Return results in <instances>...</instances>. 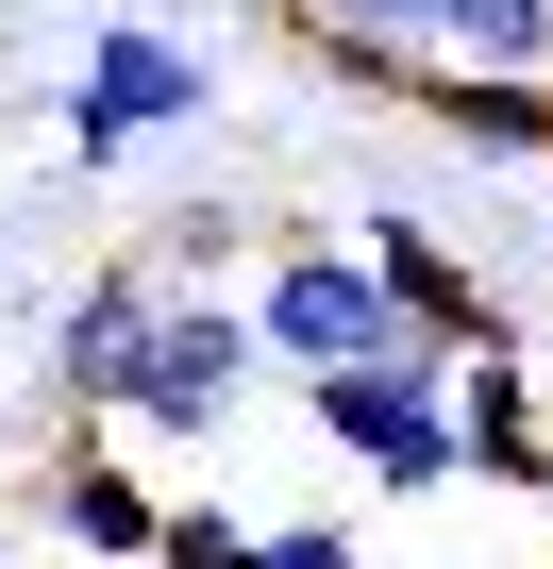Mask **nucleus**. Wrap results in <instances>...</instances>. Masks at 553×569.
Returning a JSON list of instances; mask_svg holds the SVG:
<instances>
[{
    "mask_svg": "<svg viewBox=\"0 0 553 569\" xmlns=\"http://www.w3.org/2000/svg\"><path fill=\"white\" fill-rule=\"evenodd\" d=\"M303 419H319V452H353L386 502H453V486H470V452H453V352H419V336L319 369Z\"/></svg>",
    "mask_w": 553,
    "mask_h": 569,
    "instance_id": "f257e3e1",
    "label": "nucleus"
},
{
    "mask_svg": "<svg viewBox=\"0 0 553 569\" xmlns=\"http://www.w3.org/2000/svg\"><path fill=\"white\" fill-rule=\"evenodd\" d=\"M235 319H251V369H286V386H319V369H353V352L403 336L353 234H268V268L235 284Z\"/></svg>",
    "mask_w": 553,
    "mask_h": 569,
    "instance_id": "f03ea898",
    "label": "nucleus"
},
{
    "mask_svg": "<svg viewBox=\"0 0 553 569\" xmlns=\"http://www.w3.org/2000/svg\"><path fill=\"white\" fill-rule=\"evenodd\" d=\"M251 386H268V369H251V319H235V302H151L135 386H118V436L201 452V436H235V402H251Z\"/></svg>",
    "mask_w": 553,
    "mask_h": 569,
    "instance_id": "7ed1b4c3",
    "label": "nucleus"
},
{
    "mask_svg": "<svg viewBox=\"0 0 553 569\" xmlns=\"http://www.w3.org/2000/svg\"><path fill=\"white\" fill-rule=\"evenodd\" d=\"M218 101V68L185 51V34H151V18H118L101 51H85V84H68V168H118L135 134H185Z\"/></svg>",
    "mask_w": 553,
    "mask_h": 569,
    "instance_id": "20e7f679",
    "label": "nucleus"
},
{
    "mask_svg": "<svg viewBox=\"0 0 553 569\" xmlns=\"http://www.w3.org/2000/svg\"><path fill=\"white\" fill-rule=\"evenodd\" d=\"M353 251H369V284H386V319L419 336V352H453V369H486V352H520V319L486 302V284H470V251L436 234V218H353Z\"/></svg>",
    "mask_w": 553,
    "mask_h": 569,
    "instance_id": "39448f33",
    "label": "nucleus"
},
{
    "mask_svg": "<svg viewBox=\"0 0 553 569\" xmlns=\"http://www.w3.org/2000/svg\"><path fill=\"white\" fill-rule=\"evenodd\" d=\"M151 302H168V284H151L135 251L68 284V319H51V402H68V436H101V419H118V386H135V336H151Z\"/></svg>",
    "mask_w": 553,
    "mask_h": 569,
    "instance_id": "423d86ee",
    "label": "nucleus"
},
{
    "mask_svg": "<svg viewBox=\"0 0 553 569\" xmlns=\"http://www.w3.org/2000/svg\"><path fill=\"white\" fill-rule=\"evenodd\" d=\"M34 519H51L68 552H101V569H151V519H168V502H151V486L101 452V436H68V469L34 486Z\"/></svg>",
    "mask_w": 553,
    "mask_h": 569,
    "instance_id": "0eeeda50",
    "label": "nucleus"
},
{
    "mask_svg": "<svg viewBox=\"0 0 553 569\" xmlns=\"http://www.w3.org/2000/svg\"><path fill=\"white\" fill-rule=\"evenodd\" d=\"M286 18L336 51V84H386V101H419V68H436V0H286Z\"/></svg>",
    "mask_w": 553,
    "mask_h": 569,
    "instance_id": "6e6552de",
    "label": "nucleus"
},
{
    "mask_svg": "<svg viewBox=\"0 0 553 569\" xmlns=\"http://www.w3.org/2000/svg\"><path fill=\"white\" fill-rule=\"evenodd\" d=\"M453 452H470L486 486H553V436H536V386H520V352L453 369Z\"/></svg>",
    "mask_w": 553,
    "mask_h": 569,
    "instance_id": "1a4fd4ad",
    "label": "nucleus"
},
{
    "mask_svg": "<svg viewBox=\"0 0 553 569\" xmlns=\"http://www.w3.org/2000/svg\"><path fill=\"white\" fill-rule=\"evenodd\" d=\"M436 68H470V84H553V0H436Z\"/></svg>",
    "mask_w": 553,
    "mask_h": 569,
    "instance_id": "9d476101",
    "label": "nucleus"
},
{
    "mask_svg": "<svg viewBox=\"0 0 553 569\" xmlns=\"http://www.w3.org/2000/svg\"><path fill=\"white\" fill-rule=\"evenodd\" d=\"M419 118L436 134H470V151H553V84H470V68H419Z\"/></svg>",
    "mask_w": 553,
    "mask_h": 569,
    "instance_id": "9b49d317",
    "label": "nucleus"
},
{
    "mask_svg": "<svg viewBox=\"0 0 553 569\" xmlns=\"http://www.w3.org/2000/svg\"><path fill=\"white\" fill-rule=\"evenodd\" d=\"M151 569H251V519L235 502H168L151 519Z\"/></svg>",
    "mask_w": 553,
    "mask_h": 569,
    "instance_id": "f8f14e48",
    "label": "nucleus"
},
{
    "mask_svg": "<svg viewBox=\"0 0 553 569\" xmlns=\"http://www.w3.org/2000/svg\"><path fill=\"white\" fill-rule=\"evenodd\" d=\"M251 569H369V536H353V519H268Z\"/></svg>",
    "mask_w": 553,
    "mask_h": 569,
    "instance_id": "ddd939ff",
    "label": "nucleus"
},
{
    "mask_svg": "<svg viewBox=\"0 0 553 569\" xmlns=\"http://www.w3.org/2000/svg\"><path fill=\"white\" fill-rule=\"evenodd\" d=\"M0 569H18V536H0Z\"/></svg>",
    "mask_w": 553,
    "mask_h": 569,
    "instance_id": "4468645a",
    "label": "nucleus"
}]
</instances>
